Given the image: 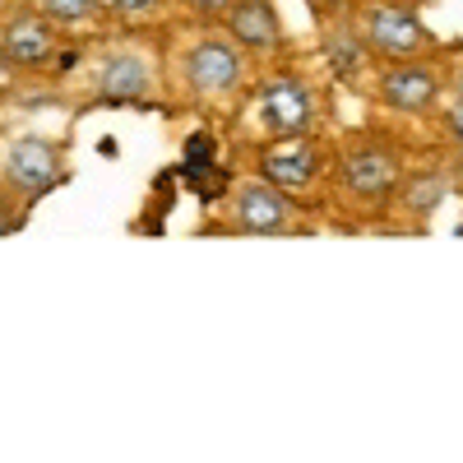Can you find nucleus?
<instances>
[{"label":"nucleus","mask_w":463,"mask_h":463,"mask_svg":"<svg viewBox=\"0 0 463 463\" xmlns=\"http://www.w3.org/2000/svg\"><path fill=\"white\" fill-rule=\"evenodd\" d=\"M403 153L384 139H353L338 153V185L362 204H390L403 185Z\"/></svg>","instance_id":"nucleus-1"},{"label":"nucleus","mask_w":463,"mask_h":463,"mask_svg":"<svg viewBox=\"0 0 463 463\" xmlns=\"http://www.w3.org/2000/svg\"><path fill=\"white\" fill-rule=\"evenodd\" d=\"M325 61H329V70L338 74L343 84H357L362 74H366V65H371V43H366V33L362 28H353V24H334L329 33H325Z\"/></svg>","instance_id":"nucleus-12"},{"label":"nucleus","mask_w":463,"mask_h":463,"mask_svg":"<svg viewBox=\"0 0 463 463\" xmlns=\"http://www.w3.org/2000/svg\"><path fill=\"white\" fill-rule=\"evenodd\" d=\"M0 56L19 74L56 70V24L28 0L0 19Z\"/></svg>","instance_id":"nucleus-7"},{"label":"nucleus","mask_w":463,"mask_h":463,"mask_svg":"<svg viewBox=\"0 0 463 463\" xmlns=\"http://www.w3.org/2000/svg\"><path fill=\"white\" fill-rule=\"evenodd\" d=\"M362 33L375 56L384 61H417L421 52H431V28L421 24L412 5H394V0H375L362 10Z\"/></svg>","instance_id":"nucleus-6"},{"label":"nucleus","mask_w":463,"mask_h":463,"mask_svg":"<svg viewBox=\"0 0 463 463\" xmlns=\"http://www.w3.org/2000/svg\"><path fill=\"white\" fill-rule=\"evenodd\" d=\"M227 232H250V237H283V232H297L301 218H297V204L288 200V190L274 185V181H241L232 185L227 195Z\"/></svg>","instance_id":"nucleus-3"},{"label":"nucleus","mask_w":463,"mask_h":463,"mask_svg":"<svg viewBox=\"0 0 463 463\" xmlns=\"http://www.w3.org/2000/svg\"><path fill=\"white\" fill-rule=\"evenodd\" d=\"M185 10H195V14H227L232 0H181Z\"/></svg>","instance_id":"nucleus-17"},{"label":"nucleus","mask_w":463,"mask_h":463,"mask_svg":"<svg viewBox=\"0 0 463 463\" xmlns=\"http://www.w3.org/2000/svg\"><path fill=\"white\" fill-rule=\"evenodd\" d=\"M445 135L449 144L463 153V65L454 74V84H449V111H445Z\"/></svg>","instance_id":"nucleus-15"},{"label":"nucleus","mask_w":463,"mask_h":463,"mask_svg":"<svg viewBox=\"0 0 463 463\" xmlns=\"http://www.w3.org/2000/svg\"><path fill=\"white\" fill-rule=\"evenodd\" d=\"M227 37L241 52H274L283 43L279 10L269 0H232L227 5Z\"/></svg>","instance_id":"nucleus-10"},{"label":"nucleus","mask_w":463,"mask_h":463,"mask_svg":"<svg viewBox=\"0 0 463 463\" xmlns=\"http://www.w3.org/2000/svg\"><path fill=\"white\" fill-rule=\"evenodd\" d=\"M255 116L260 126L283 139V135H316V121H320V93L311 80L283 70L274 80H264L255 89Z\"/></svg>","instance_id":"nucleus-2"},{"label":"nucleus","mask_w":463,"mask_h":463,"mask_svg":"<svg viewBox=\"0 0 463 463\" xmlns=\"http://www.w3.org/2000/svg\"><path fill=\"white\" fill-rule=\"evenodd\" d=\"M61 176H65V153L52 139H37V135L14 139L5 148V158H0V185H5L19 204L43 200L52 185H61Z\"/></svg>","instance_id":"nucleus-5"},{"label":"nucleus","mask_w":463,"mask_h":463,"mask_svg":"<svg viewBox=\"0 0 463 463\" xmlns=\"http://www.w3.org/2000/svg\"><path fill=\"white\" fill-rule=\"evenodd\" d=\"M153 89L148 61L139 52H107L98 70V98L102 102H139Z\"/></svg>","instance_id":"nucleus-11"},{"label":"nucleus","mask_w":463,"mask_h":463,"mask_svg":"<svg viewBox=\"0 0 463 463\" xmlns=\"http://www.w3.org/2000/svg\"><path fill=\"white\" fill-rule=\"evenodd\" d=\"M449 195V172L445 167H427V172H408L399 185V209L417 222H427Z\"/></svg>","instance_id":"nucleus-13"},{"label":"nucleus","mask_w":463,"mask_h":463,"mask_svg":"<svg viewBox=\"0 0 463 463\" xmlns=\"http://www.w3.org/2000/svg\"><path fill=\"white\" fill-rule=\"evenodd\" d=\"M375 93L399 116H427V111H436V102L445 93V80L427 61H390L375 80Z\"/></svg>","instance_id":"nucleus-8"},{"label":"nucleus","mask_w":463,"mask_h":463,"mask_svg":"<svg viewBox=\"0 0 463 463\" xmlns=\"http://www.w3.org/2000/svg\"><path fill=\"white\" fill-rule=\"evenodd\" d=\"M56 28H74V24H93L102 19V0H33Z\"/></svg>","instance_id":"nucleus-14"},{"label":"nucleus","mask_w":463,"mask_h":463,"mask_svg":"<svg viewBox=\"0 0 463 463\" xmlns=\"http://www.w3.org/2000/svg\"><path fill=\"white\" fill-rule=\"evenodd\" d=\"M167 5V0H111V10L116 14H126V19H144V14H158Z\"/></svg>","instance_id":"nucleus-16"},{"label":"nucleus","mask_w":463,"mask_h":463,"mask_svg":"<svg viewBox=\"0 0 463 463\" xmlns=\"http://www.w3.org/2000/svg\"><path fill=\"white\" fill-rule=\"evenodd\" d=\"M181 80L195 98L222 102V98H232L241 89L246 56L232 37H200V43H190L185 56H181Z\"/></svg>","instance_id":"nucleus-4"},{"label":"nucleus","mask_w":463,"mask_h":463,"mask_svg":"<svg viewBox=\"0 0 463 463\" xmlns=\"http://www.w3.org/2000/svg\"><path fill=\"white\" fill-rule=\"evenodd\" d=\"M260 176L274 181L283 190H306L316 176H320V163H325V148L316 135H283V139H269L260 148Z\"/></svg>","instance_id":"nucleus-9"}]
</instances>
